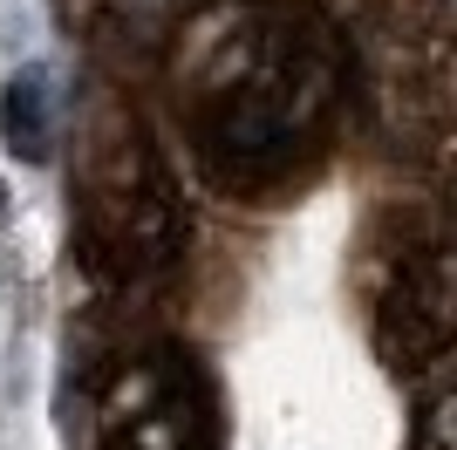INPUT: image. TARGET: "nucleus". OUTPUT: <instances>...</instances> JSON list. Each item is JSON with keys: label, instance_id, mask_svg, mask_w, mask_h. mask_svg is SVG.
<instances>
[{"label": "nucleus", "instance_id": "f257e3e1", "mask_svg": "<svg viewBox=\"0 0 457 450\" xmlns=\"http://www.w3.org/2000/svg\"><path fill=\"white\" fill-rule=\"evenodd\" d=\"M171 69L185 144L219 191L287 185L348 89L342 41L287 0L212 7L191 28L178 21Z\"/></svg>", "mask_w": 457, "mask_h": 450}, {"label": "nucleus", "instance_id": "f03ea898", "mask_svg": "<svg viewBox=\"0 0 457 450\" xmlns=\"http://www.w3.org/2000/svg\"><path fill=\"white\" fill-rule=\"evenodd\" d=\"M82 239L89 266L116 280H157L185 246L178 225L171 178L157 164V150L137 137L123 110L89 116V144H82Z\"/></svg>", "mask_w": 457, "mask_h": 450}, {"label": "nucleus", "instance_id": "7ed1b4c3", "mask_svg": "<svg viewBox=\"0 0 457 450\" xmlns=\"http://www.w3.org/2000/svg\"><path fill=\"white\" fill-rule=\"evenodd\" d=\"M376 348L396 375L437 369L457 348V239L423 232L389 260L376 287Z\"/></svg>", "mask_w": 457, "mask_h": 450}, {"label": "nucleus", "instance_id": "20e7f679", "mask_svg": "<svg viewBox=\"0 0 457 450\" xmlns=\"http://www.w3.org/2000/svg\"><path fill=\"white\" fill-rule=\"evenodd\" d=\"M96 450H212V403L178 355L130 362L103 403Z\"/></svg>", "mask_w": 457, "mask_h": 450}, {"label": "nucleus", "instance_id": "39448f33", "mask_svg": "<svg viewBox=\"0 0 457 450\" xmlns=\"http://www.w3.org/2000/svg\"><path fill=\"white\" fill-rule=\"evenodd\" d=\"M0 137L28 164L48 157V144H55V89H48V69L7 75V89H0Z\"/></svg>", "mask_w": 457, "mask_h": 450}, {"label": "nucleus", "instance_id": "423d86ee", "mask_svg": "<svg viewBox=\"0 0 457 450\" xmlns=\"http://www.w3.org/2000/svg\"><path fill=\"white\" fill-rule=\"evenodd\" d=\"M423 444L430 450H457V389L437 396V410L423 416Z\"/></svg>", "mask_w": 457, "mask_h": 450}]
</instances>
